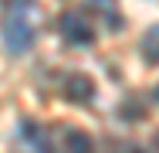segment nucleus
Instances as JSON below:
<instances>
[{"label":"nucleus","instance_id":"nucleus-1","mask_svg":"<svg viewBox=\"0 0 159 153\" xmlns=\"http://www.w3.org/2000/svg\"><path fill=\"white\" fill-rule=\"evenodd\" d=\"M0 37H3V44H7L10 55H24V51L31 48V41H34V21H31V10H27L24 3H17V7H10V10L3 14Z\"/></svg>","mask_w":159,"mask_h":153},{"label":"nucleus","instance_id":"nucleus-2","mask_svg":"<svg viewBox=\"0 0 159 153\" xmlns=\"http://www.w3.org/2000/svg\"><path fill=\"white\" fill-rule=\"evenodd\" d=\"M54 136H41V140H31V146L37 153H92V140L88 133L81 129H71V126H54L51 129Z\"/></svg>","mask_w":159,"mask_h":153},{"label":"nucleus","instance_id":"nucleus-3","mask_svg":"<svg viewBox=\"0 0 159 153\" xmlns=\"http://www.w3.org/2000/svg\"><path fill=\"white\" fill-rule=\"evenodd\" d=\"M58 27H61V37H64V41H71V44H92V41H95L92 24H88L81 14H64Z\"/></svg>","mask_w":159,"mask_h":153},{"label":"nucleus","instance_id":"nucleus-4","mask_svg":"<svg viewBox=\"0 0 159 153\" xmlns=\"http://www.w3.org/2000/svg\"><path fill=\"white\" fill-rule=\"evenodd\" d=\"M139 51H142V58L149 61V65H159V24H152V27L142 34Z\"/></svg>","mask_w":159,"mask_h":153},{"label":"nucleus","instance_id":"nucleus-5","mask_svg":"<svg viewBox=\"0 0 159 153\" xmlns=\"http://www.w3.org/2000/svg\"><path fill=\"white\" fill-rule=\"evenodd\" d=\"M156 102H159V85H156Z\"/></svg>","mask_w":159,"mask_h":153}]
</instances>
